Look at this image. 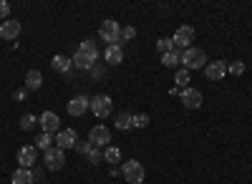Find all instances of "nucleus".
I'll list each match as a JSON object with an SVG mask.
<instances>
[{"mask_svg": "<svg viewBox=\"0 0 252 184\" xmlns=\"http://www.w3.org/2000/svg\"><path fill=\"white\" fill-rule=\"evenodd\" d=\"M179 63H184V68L187 71H194V68H204L207 66V53L202 51V48H187V51H182V61Z\"/></svg>", "mask_w": 252, "mask_h": 184, "instance_id": "obj_1", "label": "nucleus"}, {"mask_svg": "<svg viewBox=\"0 0 252 184\" xmlns=\"http://www.w3.org/2000/svg\"><path fill=\"white\" fill-rule=\"evenodd\" d=\"M121 177L129 182V184H141L144 177H146V169H144L141 161L129 159V161H124V164H121Z\"/></svg>", "mask_w": 252, "mask_h": 184, "instance_id": "obj_2", "label": "nucleus"}, {"mask_svg": "<svg viewBox=\"0 0 252 184\" xmlns=\"http://www.w3.org/2000/svg\"><path fill=\"white\" fill-rule=\"evenodd\" d=\"M98 38L106 40V46H116L119 38H121V26L116 23V20H103L101 28H98ZM121 46V43H119Z\"/></svg>", "mask_w": 252, "mask_h": 184, "instance_id": "obj_3", "label": "nucleus"}, {"mask_svg": "<svg viewBox=\"0 0 252 184\" xmlns=\"http://www.w3.org/2000/svg\"><path fill=\"white\" fill-rule=\"evenodd\" d=\"M91 111H94V116H98V119H106V116H111V111H114V101H111L106 93H98V96L91 98Z\"/></svg>", "mask_w": 252, "mask_h": 184, "instance_id": "obj_4", "label": "nucleus"}, {"mask_svg": "<svg viewBox=\"0 0 252 184\" xmlns=\"http://www.w3.org/2000/svg\"><path fill=\"white\" fill-rule=\"evenodd\" d=\"M63 167H66V152L58 149V147L46 149V169L48 172H61Z\"/></svg>", "mask_w": 252, "mask_h": 184, "instance_id": "obj_5", "label": "nucleus"}, {"mask_svg": "<svg viewBox=\"0 0 252 184\" xmlns=\"http://www.w3.org/2000/svg\"><path fill=\"white\" fill-rule=\"evenodd\" d=\"M172 40H174V46H177L179 51L192 48V40H194V28H192V26H179Z\"/></svg>", "mask_w": 252, "mask_h": 184, "instance_id": "obj_6", "label": "nucleus"}, {"mask_svg": "<svg viewBox=\"0 0 252 184\" xmlns=\"http://www.w3.org/2000/svg\"><path fill=\"white\" fill-rule=\"evenodd\" d=\"M38 124H40V129H43V134H51V136L61 131V119L53 111H43V114H40Z\"/></svg>", "mask_w": 252, "mask_h": 184, "instance_id": "obj_7", "label": "nucleus"}, {"mask_svg": "<svg viewBox=\"0 0 252 184\" xmlns=\"http://www.w3.org/2000/svg\"><path fill=\"white\" fill-rule=\"evenodd\" d=\"M179 98H182V104H184V109H199L202 106V91H197V89H182L179 91Z\"/></svg>", "mask_w": 252, "mask_h": 184, "instance_id": "obj_8", "label": "nucleus"}, {"mask_svg": "<svg viewBox=\"0 0 252 184\" xmlns=\"http://www.w3.org/2000/svg\"><path fill=\"white\" fill-rule=\"evenodd\" d=\"M89 141L94 147H109V141H111V131L103 126V124H98V126H94L91 131H89Z\"/></svg>", "mask_w": 252, "mask_h": 184, "instance_id": "obj_9", "label": "nucleus"}, {"mask_svg": "<svg viewBox=\"0 0 252 184\" xmlns=\"http://www.w3.org/2000/svg\"><path fill=\"white\" fill-rule=\"evenodd\" d=\"M76 141H78V136H76L73 129H61V131L56 134V147L63 149V152L73 149V147H76Z\"/></svg>", "mask_w": 252, "mask_h": 184, "instance_id": "obj_10", "label": "nucleus"}, {"mask_svg": "<svg viewBox=\"0 0 252 184\" xmlns=\"http://www.w3.org/2000/svg\"><path fill=\"white\" fill-rule=\"evenodd\" d=\"M35 159H38V149L35 147H20L18 149V164L23 169H31L35 164Z\"/></svg>", "mask_w": 252, "mask_h": 184, "instance_id": "obj_11", "label": "nucleus"}, {"mask_svg": "<svg viewBox=\"0 0 252 184\" xmlns=\"http://www.w3.org/2000/svg\"><path fill=\"white\" fill-rule=\"evenodd\" d=\"M204 76H207L209 81L224 78V76H227V63H224V61H212V63L204 66Z\"/></svg>", "mask_w": 252, "mask_h": 184, "instance_id": "obj_12", "label": "nucleus"}, {"mask_svg": "<svg viewBox=\"0 0 252 184\" xmlns=\"http://www.w3.org/2000/svg\"><path fill=\"white\" fill-rule=\"evenodd\" d=\"M68 114L71 116H83L86 114V109H91V101L86 98V96H73L71 101H68Z\"/></svg>", "mask_w": 252, "mask_h": 184, "instance_id": "obj_13", "label": "nucleus"}, {"mask_svg": "<svg viewBox=\"0 0 252 184\" xmlns=\"http://www.w3.org/2000/svg\"><path fill=\"white\" fill-rule=\"evenodd\" d=\"M103 56V63H109V66H119L121 61H124V48L116 43V46H106V51L101 53Z\"/></svg>", "mask_w": 252, "mask_h": 184, "instance_id": "obj_14", "label": "nucleus"}, {"mask_svg": "<svg viewBox=\"0 0 252 184\" xmlns=\"http://www.w3.org/2000/svg\"><path fill=\"white\" fill-rule=\"evenodd\" d=\"M20 35V23L18 20H13V18H8L3 26H0V38L3 40H15Z\"/></svg>", "mask_w": 252, "mask_h": 184, "instance_id": "obj_15", "label": "nucleus"}, {"mask_svg": "<svg viewBox=\"0 0 252 184\" xmlns=\"http://www.w3.org/2000/svg\"><path fill=\"white\" fill-rule=\"evenodd\" d=\"M51 68H53L56 73H68V71L73 68V61H71L68 56H53Z\"/></svg>", "mask_w": 252, "mask_h": 184, "instance_id": "obj_16", "label": "nucleus"}, {"mask_svg": "<svg viewBox=\"0 0 252 184\" xmlns=\"http://www.w3.org/2000/svg\"><path fill=\"white\" fill-rule=\"evenodd\" d=\"M13 184H35V177L31 169H23V167H18L13 172Z\"/></svg>", "mask_w": 252, "mask_h": 184, "instance_id": "obj_17", "label": "nucleus"}, {"mask_svg": "<svg viewBox=\"0 0 252 184\" xmlns=\"http://www.w3.org/2000/svg\"><path fill=\"white\" fill-rule=\"evenodd\" d=\"M116 129L119 131H129V129H134V114H129V111H124V114H116Z\"/></svg>", "mask_w": 252, "mask_h": 184, "instance_id": "obj_18", "label": "nucleus"}, {"mask_svg": "<svg viewBox=\"0 0 252 184\" xmlns=\"http://www.w3.org/2000/svg\"><path fill=\"white\" fill-rule=\"evenodd\" d=\"M78 51H81V53H86V56H89V58L94 61V63H96V61L101 58V51L96 48V43H94V40H89V38H86V40H81Z\"/></svg>", "mask_w": 252, "mask_h": 184, "instance_id": "obj_19", "label": "nucleus"}, {"mask_svg": "<svg viewBox=\"0 0 252 184\" xmlns=\"http://www.w3.org/2000/svg\"><path fill=\"white\" fill-rule=\"evenodd\" d=\"M71 61H73V66L81 68V71H91V68H94V61H91L86 53H81V51H76Z\"/></svg>", "mask_w": 252, "mask_h": 184, "instance_id": "obj_20", "label": "nucleus"}, {"mask_svg": "<svg viewBox=\"0 0 252 184\" xmlns=\"http://www.w3.org/2000/svg\"><path fill=\"white\" fill-rule=\"evenodd\" d=\"M40 86H43V76H40V71H28L26 73V89L38 91Z\"/></svg>", "mask_w": 252, "mask_h": 184, "instance_id": "obj_21", "label": "nucleus"}, {"mask_svg": "<svg viewBox=\"0 0 252 184\" xmlns=\"http://www.w3.org/2000/svg\"><path fill=\"white\" fill-rule=\"evenodd\" d=\"M103 161H106V164H119L121 161V149L106 147V152H103Z\"/></svg>", "mask_w": 252, "mask_h": 184, "instance_id": "obj_22", "label": "nucleus"}, {"mask_svg": "<svg viewBox=\"0 0 252 184\" xmlns=\"http://www.w3.org/2000/svg\"><path fill=\"white\" fill-rule=\"evenodd\" d=\"M179 61H182V51H169V53H164V56H161V63H164L166 68L177 66Z\"/></svg>", "mask_w": 252, "mask_h": 184, "instance_id": "obj_23", "label": "nucleus"}, {"mask_svg": "<svg viewBox=\"0 0 252 184\" xmlns=\"http://www.w3.org/2000/svg\"><path fill=\"white\" fill-rule=\"evenodd\" d=\"M51 144H53V136L51 134H43V131H40L38 136H35V149H51Z\"/></svg>", "mask_w": 252, "mask_h": 184, "instance_id": "obj_24", "label": "nucleus"}, {"mask_svg": "<svg viewBox=\"0 0 252 184\" xmlns=\"http://www.w3.org/2000/svg\"><path fill=\"white\" fill-rule=\"evenodd\" d=\"M157 51L164 56V53H169V51H174V40L172 38H159L157 40Z\"/></svg>", "mask_w": 252, "mask_h": 184, "instance_id": "obj_25", "label": "nucleus"}, {"mask_svg": "<svg viewBox=\"0 0 252 184\" xmlns=\"http://www.w3.org/2000/svg\"><path fill=\"white\" fill-rule=\"evenodd\" d=\"M35 124H38V119H35L33 114L20 116V129H23V131H31V129H35Z\"/></svg>", "mask_w": 252, "mask_h": 184, "instance_id": "obj_26", "label": "nucleus"}, {"mask_svg": "<svg viewBox=\"0 0 252 184\" xmlns=\"http://www.w3.org/2000/svg\"><path fill=\"white\" fill-rule=\"evenodd\" d=\"M189 78H192V73H187V68L177 71V76H174V81H177L179 89H189Z\"/></svg>", "mask_w": 252, "mask_h": 184, "instance_id": "obj_27", "label": "nucleus"}, {"mask_svg": "<svg viewBox=\"0 0 252 184\" xmlns=\"http://www.w3.org/2000/svg\"><path fill=\"white\" fill-rule=\"evenodd\" d=\"M134 38H136V28H134V26H126V28H121L119 43H126V40H134Z\"/></svg>", "mask_w": 252, "mask_h": 184, "instance_id": "obj_28", "label": "nucleus"}, {"mask_svg": "<svg viewBox=\"0 0 252 184\" xmlns=\"http://www.w3.org/2000/svg\"><path fill=\"white\" fill-rule=\"evenodd\" d=\"M227 73H232V76H242V73H245V63H242V61H232V63L227 66Z\"/></svg>", "mask_w": 252, "mask_h": 184, "instance_id": "obj_29", "label": "nucleus"}, {"mask_svg": "<svg viewBox=\"0 0 252 184\" xmlns=\"http://www.w3.org/2000/svg\"><path fill=\"white\" fill-rule=\"evenodd\" d=\"M73 149H76L78 154H86V156H89V154H91V149H94V144H91L89 139H86V141H76V147H73Z\"/></svg>", "mask_w": 252, "mask_h": 184, "instance_id": "obj_30", "label": "nucleus"}, {"mask_svg": "<svg viewBox=\"0 0 252 184\" xmlns=\"http://www.w3.org/2000/svg\"><path fill=\"white\" fill-rule=\"evenodd\" d=\"M149 126V116L146 114H134V129H146Z\"/></svg>", "mask_w": 252, "mask_h": 184, "instance_id": "obj_31", "label": "nucleus"}, {"mask_svg": "<svg viewBox=\"0 0 252 184\" xmlns=\"http://www.w3.org/2000/svg\"><path fill=\"white\" fill-rule=\"evenodd\" d=\"M89 159H91V164H98V161H103V152L98 147H94L91 154H89Z\"/></svg>", "mask_w": 252, "mask_h": 184, "instance_id": "obj_32", "label": "nucleus"}, {"mask_svg": "<svg viewBox=\"0 0 252 184\" xmlns=\"http://www.w3.org/2000/svg\"><path fill=\"white\" fill-rule=\"evenodd\" d=\"M8 15H10V3L8 0H0V18L8 20Z\"/></svg>", "mask_w": 252, "mask_h": 184, "instance_id": "obj_33", "label": "nucleus"}, {"mask_svg": "<svg viewBox=\"0 0 252 184\" xmlns=\"http://www.w3.org/2000/svg\"><path fill=\"white\" fill-rule=\"evenodd\" d=\"M91 71H94V76H96V78H103V66H101V63H94V68H91Z\"/></svg>", "mask_w": 252, "mask_h": 184, "instance_id": "obj_34", "label": "nucleus"}, {"mask_svg": "<svg viewBox=\"0 0 252 184\" xmlns=\"http://www.w3.org/2000/svg\"><path fill=\"white\" fill-rule=\"evenodd\" d=\"M26 96H28V93H26V89H18V91H15V101H23Z\"/></svg>", "mask_w": 252, "mask_h": 184, "instance_id": "obj_35", "label": "nucleus"}, {"mask_svg": "<svg viewBox=\"0 0 252 184\" xmlns=\"http://www.w3.org/2000/svg\"><path fill=\"white\" fill-rule=\"evenodd\" d=\"M33 177H35V179H43V177H46V169H35Z\"/></svg>", "mask_w": 252, "mask_h": 184, "instance_id": "obj_36", "label": "nucleus"}]
</instances>
